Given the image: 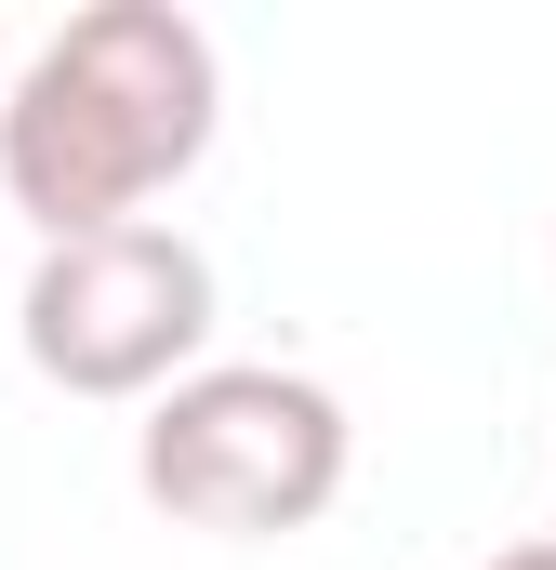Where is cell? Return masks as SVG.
I'll use <instances>...</instances> for the list:
<instances>
[{"label":"cell","mask_w":556,"mask_h":570,"mask_svg":"<svg viewBox=\"0 0 556 570\" xmlns=\"http://www.w3.org/2000/svg\"><path fill=\"white\" fill-rule=\"evenodd\" d=\"M212 120H226L212 27L172 0H93L0 80V199L40 239L146 226V199H172L212 159Z\"/></svg>","instance_id":"obj_1"},{"label":"cell","mask_w":556,"mask_h":570,"mask_svg":"<svg viewBox=\"0 0 556 570\" xmlns=\"http://www.w3.org/2000/svg\"><path fill=\"white\" fill-rule=\"evenodd\" d=\"M358 464V425L318 372H278V358H199L186 385H159L133 425V491L172 531H226V544H266V531H318L331 491Z\"/></svg>","instance_id":"obj_2"},{"label":"cell","mask_w":556,"mask_h":570,"mask_svg":"<svg viewBox=\"0 0 556 570\" xmlns=\"http://www.w3.org/2000/svg\"><path fill=\"white\" fill-rule=\"evenodd\" d=\"M27 372L67 399H159L199 372L212 345V253L186 226H93V239H40V266L13 292Z\"/></svg>","instance_id":"obj_3"},{"label":"cell","mask_w":556,"mask_h":570,"mask_svg":"<svg viewBox=\"0 0 556 570\" xmlns=\"http://www.w3.org/2000/svg\"><path fill=\"white\" fill-rule=\"evenodd\" d=\"M490 570H556V544H504V558H490Z\"/></svg>","instance_id":"obj_4"},{"label":"cell","mask_w":556,"mask_h":570,"mask_svg":"<svg viewBox=\"0 0 556 570\" xmlns=\"http://www.w3.org/2000/svg\"><path fill=\"white\" fill-rule=\"evenodd\" d=\"M0 80H13V40H0Z\"/></svg>","instance_id":"obj_5"}]
</instances>
